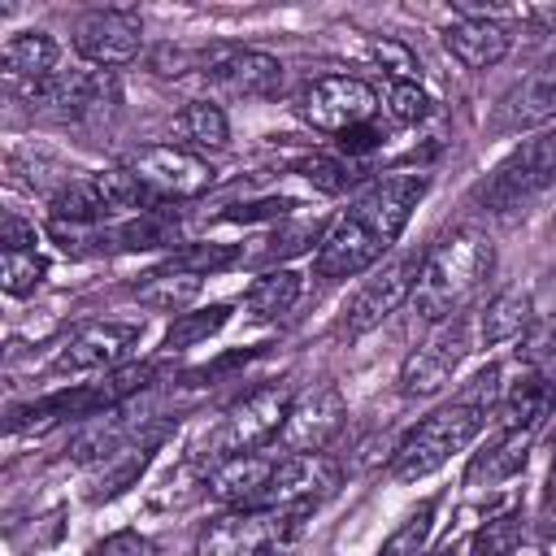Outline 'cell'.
<instances>
[{
    "instance_id": "34",
    "label": "cell",
    "mask_w": 556,
    "mask_h": 556,
    "mask_svg": "<svg viewBox=\"0 0 556 556\" xmlns=\"http://www.w3.org/2000/svg\"><path fill=\"white\" fill-rule=\"evenodd\" d=\"M387 109L400 126H417L426 113H430V96L421 91V83H391V96H387Z\"/></svg>"
},
{
    "instance_id": "15",
    "label": "cell",
    "mask_w": 556,
    "mask_h": 556,
    "mask_svg": "<svg viewBox=\"0 0 556 556\" xmlns=\"http://www.w3.org/2000/svg\"><path fill=\"white\" fill-rule=\"evenodd\" d=\"M139 339H143V326H135V321H87L56 352V369L61 374L122 369V361L139 348Z\"/></svg>"
},
{
    "instance_id": "5",
    "label": "cell",
    "mask_w": 556,
    "mask_h": 556,
    "mask_svg": "<svg viewBox=\"0 0 556 556\" xmlns=\"http://www.w3.org/2000/svg\"><path fill=\"white\" fill-rule=\"evenodd\" d=\"M152 378L148 365H122V369H109L100 382H83V387H65V391H52L26 408H13L9 413V430H39V426H56V421H91V417H104L113 413L122 400H130L135 391H143Z\"/></svg>"
},
{
    "instance_id": "2",
    "label": "cell",
    "mask_w": 556,
    "mask_h": 556,
    "mask_svg": "<svg viewBox=\"0 0 556 556\" xmlns=\"http://www.w3.org/2000/svg\"><path fill=\"white\" fill-rule=\"evenodd\" d=\"M495 404H500V369L486 365L482 374L469 378V387L456 400H447L434 413H426L395 443V452L387 460V473L395 482H417V478L443 469L452 460V452H460L465 443H473L482 434V426H486V417H491Z\"/></svg>"
},
{
    "instance_id": "39",
    "label": "cell",
    "mask_w": 556,
    "mask_h": 556,
    "mask_svg": "<svg viewBox=\"0 0 556 556\" xmlns=\"http://www.w3.org/2000/svg\"><path fill=\"white\" fill-rule=\"evenodd\" d=\"M152 547L139 539V534H130V530H122V534H113V539H104L100 547H91V556H148Z\"/></svg>"
},
{
    "instance_id": "28",
    "label": "cell",
    "mask_w": 556,
    "mask_h": 556,
    "mask_svg": "<svg viewBox=\"0 0 556 556\" xmlns=\"http://www.w3.org/2000/svg\"><path fill=\"white\" fill-rule=\"evenodd\" d=\"M434 508H439V495L421 500V504L391 530V539L378 547V556H421L426 543H430V530H434Z\"/></svg>"
},
{
    "instance_id": "41",
    "label": "cell",
    "mask_w": 556,
    "mask_h": 556,
    "mask_svg": "<svg viewBox=\"0 0 556 556\" xmlns=\"http://www.w3.org/2000/svg\"><path fill=\"white\" fill-rule=\"evenodd\" d=\"M552 235H556V222H552Z\"/></svg>"
},
{
    "instance_id": "17",
    "label": "cell",
    "mask_w": 556,
    "mask_h": 556,
    "mask_svg": "<svg viewBox=\"0 0 556 556\" xmlns=\"http://www.w3.org/2000/svg\"><path fill=\"white\" fill-rule=\"evenodd\" d=\"M552 117H556V61H543L539 70H530L521 83H513L500 96L495 130H521V126H539Z\"/></svg>"
},
{
    "instance_id": "20",
    "label": "cell",
    "mask_w": 556,
    "mask_h": 556,
    "mask_svg": "<svg viewBox=\"0 0 556 556\" xmlns=\"http://www.w3.org/2000/svg\"><path fill=\"white\" fill-rule=\"evenodd\" d=\"M56 56H61V48H56V39L43 35V30H22V35H13V39L0 48L4 74H9V78H22L26 87L52 78V74H56Z\"/></svg>"
},
{
    "instance_id": "1",
    "label": "cell",
    "mask_w": 556,
    "mask_h": 556,
    "mask_svg": "<svg viewBox=\"0 0 556 556\" xmlns=\"http://www.w3.org/2000/svg\"><path fill=\"white\" fill-rule=\"evenodd\" d=\"M426 174H387L369 182L317 239L313 274L317 278H356L378 265L382 252L404 235L417 200L426 195Z\"/></svg>"
},
{
    "instance_id": "3",
    "label": "cell",
    "mask_w": 556,
    "mask_h": 556,
    "mask_svg": "<svg viewBox=\"0 0 556 556\" xmlns=\"http://www.w3.org/2000/svg\"><path fill=\"white\" fill-rule=\"evenodd\" d=\"M491 269H495V243L473 226L452 230L421 261V274H417V287H413L417 317L434 326L443 317L465 313V304L478 295V287L491 278Z\"/></svg>"
},
{
    "instance_id": "26",
    "label": "cell",
    "mask_w": 556,
    "mask_h": 556,
    "mask_svg": "<svg viewBox=\"0 0 556 556\" xmlns=\"http://www.w3.org/2000/svg\"><path fill=\"white\" fill-rule=\"evenodd\" d=\"M248 313L256 317V321H274V317H282V313H291L295 308V300H300V274H291V269H269V274H261L252 287H248Z\"/></svg>"
},
{
    "instance_id": "25",
    "label": "cell",
    "mask_w": 556,
    "mask_h": 556,
    "mask_svg": "<svg viewBox=\"0 0 556 556\" xmlns=\"http://www.w3.org/2000/svg\"><path fill=\"white\" fill-rule=\"evenodd\" d=\"M526 452H530V430H504L482 456H473L469 482H504V478L521 473Z\"/></svg>"
},
{
    "instance_id": "13",
    "label": "cell",
    "mask_w": 556,
    "mask_h": 556,
    "mask_svg": "<svg viewBox=\"0 0 556 556\" xmlns=\"http://www.w3.org/2000/svg\"><path fill=\"white\" fill-rule=\"evenodd\" d=\"M204 78L217 83L230 96L248 100H269L282 91V65L278 56L261 48H239V43H217L204 52Z\"/></svg>"
},
{
    "instance_id": "35",
    "label": "cell",
    "mask_w": 556,
    "mask_h": 556,
    "mask_svg": "<svg viewBox=\"0 0 556 556\" xmlns=\"http://www.w3.org/2000/svg\"><path fill=\"white\" fill-rule=\"evenodd\" d=\"M304 178L313 182V187H321V191H343L356 174H352V165L343 161V156H326V152H313L308 161H304Z\"/></svg>"
},
{
    "instance_id": "33",
    "label": "cell",
    "mask_w": 556,
    "mask_h": 556,
    "mask_svg": "<svg viewBox=\"0 0 556 556\" xmlns=\"http://www.w3.org/2000/svg\"><path fill=\"white\" fill-rule=\"evenodd\" d=\"M517 356H521L530 369H543V365L556 356V317H539V321H530L526 334H521Z\"/></svg>"
},
{
    "instance_id": "12",
    "label": "cell",
    "mask_w": 556,
    "mask_h": 556,
    "mask_svg": "<svg viewBox=\"0 0 556 556\" xmlns=\"http://www.w3.org/2000/svg\"><path fill=\"white\" fill-rule=\"evenodd\" d=\"M343 417H348V404H343L339 387L334 382H317V387L291 395V408H287V421L278 430V443L287 452H321L343 430Z\"/></svg>"
},
{
    "instance_id": "30",
    "label": "cell",
    "mask_w": 556,
    "mask_h": 556,
    "mask_svg": "<svg viewBox=\"0 0 556 556\" xmlns=\"http://www.w3.org/2000/svg\"><path fill=\"white\" fill-rule=\"evenodd\" d=\"M521 530H526V517H521V504L495 513L491 521L478 526L473 534V556H513L517 543H521Z\"/></svg>"
},
{
    "instance_id": "6",
    "label": "cell",
    "mask_w": 556,
    "mask_h": 556,
    "mask_svg": "<svg viewBox=\"0 0 556 556\" xmlns=\"http://www.w3.org/2000/svg\"><path fill=\"white\" fill-rule=\"evenodd\" d=\"M556 182V130L526 139L521 148H513L473 191V200L491 213H508L526 200H534L539 191H547Z\"/></svg>"
},
{
    "instance_id": "37",
    "label": "cell",
    "mask_w": 556,
    "mask_h": 556,
    "mask_svg": "<svg viewBox=\"0 0 556 556\" xmlns=\"http://www.w3.org/2000/svg\"><path fill=\"white\" fill-rule=\"evenodd\" d=\"M317 239V230L313 226H282V230H274V235H265L261 243H265V261H278V256H291V252H300L304 243H313Z\"/></svg>"
},
{
    "instance_id": "36",
    "label": "cell",
    "mask_w": 556,
    "mask_h": 556,
    "mask_svg": "<svg viewBox=\"0 0 556 556\" xmlns=\"http://www.w3.org/2000/svg\"><path fill=\"white\" fill-rule=\"evenodd\" d=\"M374 56L382 61V70L391 74V83H417V56L404 48V43H395V39H378L374 43Z\"/></svg>"
},
{
    "instance_id": "31",
    "label": "cell",
    "mask_w": 556,
    "mask_h": 556,
    "mask_svg": "<svg viewBox=\"0 0 556 556\" xmlns=\"http://www.w3.org/2000/svg\"><path fill=\"white\" fill-rule=\"evenodd\" d=\"M48 274V261L35 248H4L0 256V282L9 295H30Z\"/></svg>"
},
{
    "instance_id": "9",
    "label": "cell",
    "mask_w": 556,
    "mask_h": 556,
    "mask_svg": "<svg viewBox=\"0 0 556 556\" xmlns=\"http://www.w3.org/2000/svg\"><path fill=\"white\" fill-rule=\"evenodd\" d=\"M421 261H426V252H404V256L387 261L374 278H365L361 291L348 300V308H343V326H339V330H343L348 339H361V334H369L374 326H382L404 300H413Z\"/></svg>"
},
{
    "instance_id": "23",
    "label": "cell",
    "mask_w": 556,
    "mask_h": 556,
    "mask_svg": "<svg viewBox=\"0 0 556 556\" xmlns=\"http://www.w3.org/2000/svg\"><path fill=\"white\" fill-rule=\"evenodd\" d=\"M530 321H534V313H530V295L517 291V287H508V291H500V295L482 308V317H478V334H482V343H504V339H521Z\"/></svg>"
},
{
    "instance_id": "29",
    "label": "cell",
    "mask_w": 556,
    "mask_h": 556,
    "mask_svg": "<svg viewBox=\"0 0 556 556\" xmlns=\"http://www.w3.org/2000/svg\"><path fill=\"white\" fill-rule=\"evenodd\" d=\"M226 321H230V304H208V308H200V313H178L174 326L165 330V352L195 348V343H204L208 334H217Z\"/></svg>"
},
{
    "instance_id": "21",
    "label": "cell",
    "mask_w": 556,
    "mask_h": 556,
    "mask_svg": "<svg viewBox=\"0 0 556 556\" xmlns=\"http://www.w3.org/2000/svg\"><path fill=\"white\" fill-rule=\"evenodd\" d=\"M200 274H187V269H174V265H161L152 274H143L130 295L143 304V308H156V313H182L195 295H200Z\"/></svg>"
},
{
    "instance_id": "10",
    "label": "cell",
    "mask_w": 556,
    "mask_h": 556,
    "mask_svg": "<svg viewBox=\"0 0 556 556\" xmlns=\"http://www.w3.org/2000/svg\"><path fill=\"white\" fill-rule=\"evenodd\" d=\"M287 408H291V391L287 387H261V391L243 395L239 404H230V413L222 417V426L208 439L213 452H217V460L256 452L269 439H278V430L287 421Z\"/></svg>"
},
{
    "instance_id": "18",
    "label": "cell",
    "mask_w": 556,
    "mask_h": 556,
    "mask_svg": "<svg viewBox=\"0 0 556 556\" xmlns=\"http://www.w3.org/2000/svg\"><path fill=\"white\" fill-rule=\"evenodd\" d=\"M443 48H447L452 61H460L465 70H491V65H500V61L508 56L513 35H508L504 22H495V17H486V13H469V17H460V22L447 26Z\"/></svg>"
},
{
    "instance_id": "7",
    "label": "cell",
    "mask_w": 556,
    "mask_h": 556,
    "mask_svg": "<svg viewBox=\"0 0 556 556\" xmlns=\"http://www.w3.org/2000/svg\"><path fill=\"white\" fill-rule=\"evenodd\" d=\"M469 343H473V321L469 313H456V317H443L430 326V334L408 352L404 369H400V395L408 400H426L434 391H443L452 382V374L460 369V361L469 356Z\"/></svg>"
},
{
    "instance_id": "38",
    "label": "cell",
    "mask_w": 556,
    "mask_h": 556,
    "mask_svg": "<svg viewBox=\"0 0 556 556\" xmlns=\"http://www.w3.org/2000/svg\"><path fill=\"white\" fill-rule=\"evenodd\" d=\"M334 143H339V152H343V156H361V152H374V148L382 143V130H378L374 122H365V126L343 130Z\"/></svg>"
},
{
    "instance_id": "16",
    "label": "cell",
    "mask_w": 556,
    "mask_h": 556,
    "mask_svg": "<svg viewBox=\"0 0 556 556\" xmlns=\"http://www.w3.org/2000/svg\"><path fill=\"white\" fill-rule=\"evenodd\" d=\"M334 486H339V465L330 456H321V452H291V456H278L269 491H265L261 504H274V508H317Z\"/></svg>"
},
{
    "instance_id": "14",
    "label": "cell",
    "mask_w": 556,
    "mask_h": 556,
    "mask_svg": "<svg viewBox=\"0 0 556 556\" xmlns=\"http://www.w3.org/2000/svg\"><path fill=\"white\" fill-rule=\"evenodd\" d=\"M139 48H143V26L126 9H96V13H83L74 26V52L100 70L130 65Z\"/></svg>"
},
{
    "instance_id": "4",
    "label": "cell",
    "mask_w": 556,
    "mask_h": 556,
    "mask_svg": "<svg viewBox=\"0 0 556 556\" xmlns=\"http://www.w3.org/2000/svg\"><path fill=\"white\" fill-rule=\"evenodd\" d=\"M308 513L313 508H274V504L226 508L200 530L195 556H274L300 534Z\"/></svg>"
},
{
    "instance_id": "19",
    "label": "cell",
    "mask_w": 556,
    "mask_h": 556,
    "mask_svg": "<svg viewBox=\"0 0 556 556\" xmlns=\"http://www.w3.org/2000/svg\"><path fill=\"white\" fill-rule=\"evenodd\" d=\"M274 456L261 452H243V456H226L217 460V469L208 473V495L226 508H252L265 500L269 478H274Z\"/></svg>"
},
{
    "instance_id": "32",
    "label": "cell",
    "mask_w": 556,
    "mask_h": 556,
    "mask_svg": "<svg viewBox=\"0 0 556 556\" xmlns=\"http://www.w3.org/2000/svg\"><path fill=\"white\" fill-rule=\"evenodd\" d=\"M243 261V252L239 248H226V243H187V248H178L165 265H174V269H187V274H217V269H230V265H239Z\"/></svg>"
},
{
    "instance_id": "40",
    "label": "cell",
    "mask_w": 556,
    "mask_h": 556,
    "mask_svg": "<svg viewBox=\"0 0 556 556\" xmlns=\"http://www.w3.org/2000/svg\"><path fill=\"white\" fill-rule=\"evenodd\" d=\"M0 243L4 248H35V226L22 222L17 213H4L0 217Z\"/></svg>"
},
{
    "instance_id": "27",
    "label": "cell",
    "mask_w": 556,
    "mask_h": 556,
    "mask_svg": "<svg viewBox=\"0 0 556 556\" xmlns=\"http://www.w3.org/2000/svg\"><path fill=\"white\" fill-rule=\"evenodd\" d=\"M178 130H182V139L187 143H195V148H226L230 143V122H226V113L217 109V104H208V100H195V104H187L182 113H178Z\"/></svg>"
},
{
    "instance_id": "8",
    "label": "cell",
    "mask_w": 556,
    "mask_h": 556,
    "mask_svg": "<svg viewBox=\"0 0 556 556\" xmlns=\"http://www.w3.org/2000/svg\"><path fill=\"white\" fill-rule=\"evenodd\" d=\"M374 109H378V96L369 83L352 78V74H321V78H308L295 96V113L321 130V135H343L352 126H365L374 122Z\"/></svg>"
},
{
    "instance_id": "22",
    "label": "cell",
    "mask_w": 556,
    "mask_h": 556,
    "mask_svg": "<svg viewBox=\"0 0 556 556\" xmlns=\"http://www.w3.org/2000/svg\"><path fill=\"white\" fill-rule=\"evenodd\" d=\"M556 387L543 369H526V378H517L504 395H500V413H504V430H534V421L552 408Z\"/></svg>"
},
{
    "instance_id": "11",
    "label": "cell",
    "mask_w": 556,
    "mask_h": 556,
    "mask_svg": "<svg viewBox=\"0 0 556 556\" xmlns=\"http://www.w3.org/2000/svg\"><path fill=\"white\" fill-rule=\"evenodd\" d=\"M126 169L156 195V200H191L213 187V165L178 143H148L135 148Z\"/></svg>"
},
{
    "instance_id": "24",
    "label": "cell",
    "mask_w": 556,
    "mask_h": 556,
    "mask_svg": "<svg viewBox=\"0 0 556 556\" xmlns=\"http://www.w3.org/2000/svg\"><path fill=\"white\" fill-rule=\"evenodd\" d=\"M178 239V222L165 213V208H148V213H135L130 222L113 226L109 230V248H122V252H148V248H169Z\"/></svg>"
}]
</instances>
